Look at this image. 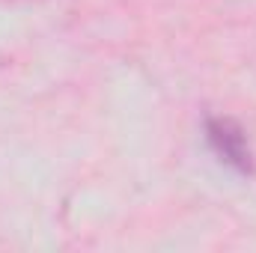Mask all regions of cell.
I'll list each match as a JSON object with an SVG mask.
<instances>
[{
    "label": "cell",
    "instance_id": "6da1fadb",
    "mask_svg": "<svg viewBox=\"0 0 256 253\" xmlns=\"http://www.w3.org/2000/svg\"><path fill=\"white\" fill-rule=\"evenodd\" d=\"M206 143L214 152L220 164L242 176H254L256 161H254V146L248 140V131L230 116H208L206 120Z\"/></svg>",
    "mask_w": 256,
    "mask_h": 253
}]
</instances>
